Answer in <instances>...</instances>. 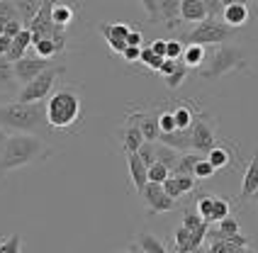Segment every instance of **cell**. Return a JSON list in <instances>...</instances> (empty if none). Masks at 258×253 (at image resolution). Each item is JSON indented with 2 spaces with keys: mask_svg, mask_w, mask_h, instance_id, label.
I'll return each instance as SVG.
<instances>
[{
  "mask_svg": "<svg viewBox=\"0 0 258 253\" xmlns=\"http://www.w3.org/2000/svg\"><path fill=\"white\" fill-rule=\"evenodd\" d=\"M0 126L8 132L13 129L17 134H44L46 124V105L44 102H8L0 105Z\"/></svg>",
  "mask_w": 258,
  "mask_h": 253,
  "instance_id": "1",
  "label": "cell"
},
{
  "mask_svg": "<svg viewBox=\"0 0 258 253\" xmlns=\"http://www.w3.org/2000/svg\"><path fill=\"white\" fill-rule=\"evenodd\" d=\"M44 105H46V124H49V129L51 126L54 129H71L73 124L81 122L83 98H81V90L76 85L63 83L49 95V100Z\"/></svg>",
  "mask_w": 258,
  "mask_h": 253,
  "instance_id": "2",
  "label": "cell"
},
{
  "mask_svg": "<svg viewBox=\"0 0 258 253\" xmlns=\"http://www.w3.org/2000/svg\"><path fill=\"white\" fill-rule=\"evenodd\" d=\"M49 154H51V149L42 141V137H34V134H10L8 144H5V151H3V158H0V175H5L8 170L29 166L34 161H42Z\"/></svg>",
  "mask_w": 258,
  "mask_h": 253,
  "instance_id": "3",
  "label": "cell"
},
{
  "mask_svg": "<svg viewBox=\"0 0 258 253\" xmlns=\"http://www.w3.org/2000/svg\"><path fill=\"white\" fill-rule=\"evenodd\" d=\"M248 69V61H246V54L234 46V44H222V46H215L212 54H207L205 64L200 69V76L207 78V81H217V78H224L234 71H246Z\"/></svg>",
  "mask_w": 258,
  "mask_h": 253,
  "instance_id": "4",
  "label": "cell"
},
{
  "mask_svg": "<svg viewBox=\"0 0 258 253\" xmlns=\"http://www.w3.org/2000/svg\"><path fill=\"white\" fill-rule=\"evenodd\" d=\"M236 29L227 27L222 20L217 17H205L202 22H198L192 29L185 32L187 44H198V46H222V44L234 37Z\"/></svg>",
  "mask_w": 258,
  "mask_h": 253,
  "instance_id": "5",
  "label": "cell"
},
{
  "mask_svg": "<svg viewBox=\"0 0 258 253\" xmlns=\"http://www.w3.org/2000/svg\"><path fill=\"white\" fill-rule=\"evenodd\" d=\"M63 73H66L63 66H51V69H46L44 73H39L34 81H29L27 85H22V88L17 90L15 102H44V100L54 93L58 76H63Z\"/></svg>",
  "mask_w": 258,
  "mask_h": 253,
  "instance_id": "6",
  "label": "cell"
},
{
  "mask_svg": "<svg viewBox=\"0 0 258 253\" xmlns=\"http://www.w3.org/2000/svg\"><path fill=\"white\" fill-rule=\"evenodd\" d=\"M217 144V119L207 110L198 107L195 119L190 124V151L192 154H207Z\"/></svg>",
  "mask_w": 258,
  "mask_h": 253,
  "instance_id": "7",
  "label": "cell"
},
{
  "mask_svg": "<svg viewBox=\"0 0 258 253\" xmlns=\"http://www.w3.org/2000/svg\"><path fill=\"white\" fill-rule=\"evenodd\" d=\"M142 8L146 10V17L151 25H166L168 29H180L183 20H180V0H146L142 3Z\"/></svg>",
  "mask_w": 258,
  "mask_h": 253,
  "instance_id": "8",
  "label": "cell"
},
{
  "mask_svg": "<svg viewBox=\"0 0 258 253\" xmlns=\"http://www.w3.org/2000/svg\"><path fill=\"white\" fill-rule=\"evenodd\" d=\"M124 124L139 126L144 141H149V144H156L158 141L161 129H158V110L156 107H134V110H129V112L124 114Z\"/></svg>",
  "mask_w": 258,
  "mask_h": 253,
  "instance_id": "9",
  "label": "cell"
},
{
  "mask_svg": "<svg viewBox=\"0 0 258 253\" xmlns=\"http://www.w3.org/2000/svg\"><path fill=\"white\" fill-rule=\"evenodd\" d=\"M142 197H144V205H146V214L149 217H156V214H163V212H171L178 207V202L163 193V185H156V183H146Z\"/></svg>",
  "mask_w": 258,
  "mask_h": 253,
  "instance_id": "10",
  "label": "cell"
},
{
  "mask_svg": "<svg viewBox=\"0 0 258 253\" xmlns=\"http://www.w3.org/2000/svg\"><path fill=\"white\" fill-rule=\"evenodd\" d=\"M98 32L105 37L107 46L115 54H122L127 49V34L132 32V25H124V22H100Z\"/></svg>",
  "mask_w": 258,
  "mask_h": 253,
  "instance_id": "11",
  "label": "cell"
},
{
  "mask_svg": "<svg viewBox=\"0 0 258 253\" xmlns=\"http://www.w3.org/2000/svg\"><path fill=\"white\" fill-rule=\"evenodd\" d=\"M13 69H15V81L20 85H27L29 81H34L39 73H44L46 69H51V61L37 58L32 54V56H25V58H20L17 64H13Z\"/></svg>",
  "mask_w": 258,
  "mask_h": 253,
  "instance_id": "12",
  "label": "cell"
},
{
  "mask_svg": "<svg viewBox=\"0 0 258 253\" xmlns=\"http://www.w3.org/2000/svg\"><path fill=\"white\" fill-rule=\"evenodd\" d=\"M205 158L212 163L215 170H229L234 166V161H236V146L229 144V141H217Z\"/></svg>",
  "mask_w": 258,
  "mask_h": 253,
  "instance_id": "13",
  "label": "cell"
},
{
  "mask_svg": "<svg viewBox=\"0 0 258 253\" xmlns=\"http://www.w3.org/2000/svg\"><path fill=\"white\" fill-rule=\"evenodd\" d=\"M227 27L231 29H239L248 25L251 20V10L246 3H239V0H231V3H224V10H222V17H219Z\"/></svg>",
  "mask_w": 258,
  "mask_h": 253,
  "instance_id": "14",
  "label": "cell"
},
{
  "mask_svg": "<svg viewBox=\"0 0 258 253\" xmlns=\"http://www.w3.org/2000/svg\"><path fill=\"white\" fill-rule=\"evenodd\" d=\"M132 251H134V253H171L166 246H163V241L158 239L156 234L144 231V229H142V231H137Z\"/></svg>",
  "mask_w": 258,
  "mask_h": 253,
  "instance_id": "15",
  "label": "cell"
},
{
  "mask_svg": "<svg viewBox=\"0 0 258 253\" xmlns=\"http://www.w3.org/2000/svg\"><path fill=\"white\" fill-rule=\"evenodd\" d=\"M256 190H258V149L253 151V156H251V161H248V166H246V170H244L239 197H241V200H251V197L256 195Z\"/></svg>",
  "mask_w": 258,
  "mask_h": 253,
  "instance_id": "16",
  "label": "cell"
},
{
  "mask_svg": "<svg viewBox=\"0 0 258 253\" xmlns=\"http://www.w3.org/2000/svg\"><path fill=\"white\" fill-rule=\"evenodd\" d=\"M200 246H205V241H200L195 234H190L185 226L175 229V234H173V248H175V253H190L195 248H200Z\"/></svg>",
  "mask_w": 258,
  "mask_h": 253,
  "instance_id": "17",
  "label": "cell"
},
{
  "mask_svg": "<svg viewBox=\"0 0 258 253\" xmlns=\"http://www.w3.org/2000/svg\"><path fill=\"white\" fill-rule=\"evenodd\" d=\"M127 168H129V178H132V183H134V187H137V193L142 195L144 187H146V166H144V161L139 158L137 154H129L127 156Z\"/></svg>",
  "mask_w": 258,
  "mask_h": 253,
  "instance_id": "18",
  "label": "cell"
},
{
  "mask_svg": "<svg viewBox=\"0 0 258 253\" xmlns=\"http://www.w3.org/2000/svg\"><path fill=\"white\" fill-rule=\"evenodd\" d=\"M207 17V5L202 0H180V20L183 22H202Z\"/></svg>",
  "mask_w": 258,
  "mask_h": 253,
  "instance_id": "19",
  "label": "cell"
},
{
  "mask_svg": "<svg viewBox=\"0 0 258 253\" xmlns=\"http://www.w3.org/2000/svg\"><path fill=\"white\" fill-rule=\"evenodd\" d=\"M195 110H198V105L195 102H180L173 112V119H175V132H187L190 124H192V119H195Z\"/></svg>",
  "mask_w": 258,
  "mask_h": 253,
  "instance_id": "20",
  "label": "cell"
},
{
  "mask_svg": "<svg viewBox=\"0 0 258 253\" xmlns=\"http://www.w3.org/2000/svg\"><path fill=\"white\" fill-rule=\"evenodd\" d=\"M158 144L171 146L178 154H187L190 151V129L187 132H171V134H158Z\"/></svg>",
  "mask_w": 258,
  "mask_h": 253,
  "instance_id": "21",
  "label": "cell"
},
{
  "mask_svg": "<svg viewBox=\"0 0 258 253\" xmlns=\"http://www.w3.org/2000/svg\"><path fill=\"white\" fill-rule=\"evenodd\" d=\"M180 226H185L190 234H195L200 241L207 239V231H210V224L205 222V219H200V214L195 210H185V214H183V224Z\"/></svg>",
  "mask_w": 258,
  "mask_h": 253,
  "instance_id": "22",
  "label": "cell"
},
{
  "mask_svg": "<svg viewBox=\"0 0 258 253\" xmlns=\"http://www.w3.org/2000/svg\"><path fill=\"white\" fill-rule=\"evenodd\" d=\"M73 17H76V8L73 5H69V3H51V22L56 27L69 29Z\"/></svg>",
  "mask_w": 258,
  "mask_h": 253,
  "instance_id": "23",
  "label": "cell"
},
{
  "mask_svg": "<svg viewBox=\"0 0 258 253\" xmlns=\"http://www.w3.org/2000/svg\"><path fill=\"white\" fill-rule=\"evenodd\" d=\"M142 144H144V137H142V132H139V126L124 124V129H122V151L127 156L137 154Z\"/></svg>",
  "mask_w": 258,
  "mask_h": 253,
  "instance_id": "24",
  "label": "cell"
},
{
  "mask_svg": "<svg viewBox=\"0 0 258 253\" xmlns=\"http://www.w3.org/2000/svg\"><path fill=\"white\" fill-rule=\"evenodd\" d=\"M205 58H207L205 46H198V44H183V56H180V61L185 64V69H202Z\"/></svg>",
  "mask_w": 258,
  "mask_h": 253,
  "instance_id": "25",
  "label": "cell"
},
{
  "mask_svg": "<svg viewBox=\"0 0 258 253\" xmlns=\"http://www.w3.org/2000/svg\"><path fill=\"white\" fill-rule=\"evenodd\" d=\"M202 158V154H192V151H187V154H180L178 156V163L173 166L171 175H192V168H195V163Z\"/></svg>",
  "mask_w": 258,
  "mask_h": 253,
  "instance_id": "26",
  "label": "cell"
},
{
  "mask_svg": "<svg viewBox=\"0 0 258 253\" xmlns=\"http://www.w3.org/2000/svg\"><path fill=\"white\" fill-rule=\"evenodd\" d=\"M13 5H15V13H17V20L22 22L25 29L32 25V20L37 17L39 8H42V3H13Z\"/></svg>",
  "mask_w": 258,
  "mask_h": 253,
  "instance_id": "27",
  "label": "cell"
},
{
  "mask_svg": "<svg viewBox=\"0 0 258 253\" xmlns=\"http://www.w3.org/2000/svg\"><path fill=\"white\" fill-rule=\"evenodd\" d=\"M212 205H215V193H200L195 200V212L200 214V219H205L210 224L212 219Z\"/></svg>",
  "mask_w": 258,
  "mask_h": 253,
  "instance_id": "28",
  "label": "cell"
},
{
  "mask_svg": "<svg viewBox=\"0 0 258 253\" xmlns=\"http://www.w3.org/2000/svg\"><path fill=\"white\" fill-rule=\"evenodd\" d=\"M32 49H34V56H37V58H44V61H51V58H54V56L58 54L56 44L51 42V37L32 42Z\"/></svg>",
  "mask_w": 258,
  "mask_h": 253,
  "instance_id": "29",
  "label": "cell"
},
{
  "mask_svg": "<svg viewBox=\"0 0 258 253\" xmlns=\"http://www.w3.org/2000/svg\"><path fill=\"white\" fill-rule=\"evenodd\" d=\"M178 151H173L171 146H163V144H156V163L166 166L168 170H173V166L178 163Z\"/></svg>",
  "mask_w": 258,
  "mask_h": 253,
  "instance_id": "30",
  "label": "cell"
},
{
  "mask_svg": "<svg viewBox=\"0 0 258 253\" xmlns=\"http://www.w3.org/2000/svg\"><path fill=\"white\" fill-rule=\"evenodd\" d=\"M231 214V202L227 197H219L215 195V205H212V219L210 222H222V219H227Z\"/></svg>",
  "mask_w": 258,
  "mask_h": 253,
  "instance_id": "31",
  "label": "cell"
},
{
  "mask_svg": "<svg viewBox=\"0 0 258 253\" xmlns=\"http://www.w3.org/2000/svg\"><path fill=\"white\" fill-rule=\"evenodd\" d=\"M187 71H190V69H185V64H183V61H178V66H175V71H173L171 76H166V85H168L171 90H178L180 85L185 83Z\"/></svg>",
  "mask_w": 258,
  "mask_h": 253,
  "instance_id": "32",
  "label": "cell"
},
{
  "mask_svg": "<svg viewBox=\"0 0 258 253\" xmlns=\"http://www.w3.org/2000/svg\"><path fill=\"white\" fill-rule=\"evenodd\" d=\"M215 173H217V170L212 168V163H210V161H207V158L202 156L200 161L195 163V168H192V178H195V180L200 183V180H207V178H212Z\"/></svg>",
  "mask_w": 258,
  "mask_h": 253,
  "instance_id": "33",
  "label": "cell"
},
{
  "mask_svg": "<svg viewBox=\"0 0 258 253\" xmlns=\"http://www.w3.org/2000/svg\"><path fill=\"white\" fill-rule=\"evenodd\" d=\"M168 175H171V170L166 168V166H161V163H154V166H149V170H146V180L149 183H156V185H163Z\"/></svg>",
  "mask_w": 258,
  "mask_h": 253,
  "instance_id": "34",
  "label": "cell"
},
{
  "mask_svg": "<svg viewBox=\"0 0 258 253\" xmlns=\"http://www.w3.org/2000/svg\"><path fill=\"white\" fill-rule=\"evenodd\" d=\"M15 81V69L8 56H0V88H10Z\"/></svg>",
  "mask_w": 258,
  "mask_h": 253,
  "instance_id": "35",
  "label": "cell"
},
{
  "mask_svg": "<svg viewBox=\"0 0 258 253\" xmlns=\"http://www.w3.org/2000/svg\"><path fill=\"white\" fill-rule=\"evenodd\" d=\"M139 61H142L146 69H151V71H158L161 69V64H163V58L156 56L149 46H142V51H139Z\"/></svg>",
  "mask_w": 258,
  "mask_h": 253,
  "instance_id": "36",
  "label": "cell"
},
{
  "mask_svg": "<svg viewBox=\"0 0 258 253\" xmlns=\"http://www.w3.org/2000/svg\"><path fill=\"white\" fill-rule=\"evenodd\" d=\"M137 156L144 161V166L149 168V166H154L156 163V144H149V141H144L142 146H139V151Z\"/></svg>",
  "mask_w": 258,
  "mask_h": 253,
  "instance_id": "37",
  "label": "cell"
},
{
  "mask_svg": "<svg viewBox=\"0 0 258 253\" xmlns=\"http://www.w3.org/2000/svg\"><path fill=\"white\" fill-rule=\"evenodd\" d=\"M0 253H22V239H20V234L0 239Z\"/></svg>",
  "mask_w": 258,
  "mask_h": 253,
  "instance_id": "38",
  "label": "cell"
},
{
  "mask_svg": "<svg viewBox=\"0 0 258 253\" xmlns=\"http://www.w3.org/2000/svg\"><path fill=\"white\" fill-rule=\"evenodd\" d=\"M158 129H161V134L175 132V119H173L171 110H158Z\"/></svg>",
  "mask_w": 258,
  "mask_h": 253,
  "instance_id": "39",
  "label": "cell"
},
{
  "mask_svg": "<svg viewBox=\"0 0 258 253\" xmlns=\"http://www.w3.org/2000/svg\"><path fill=\"white\" fill-rule=\"evenodd\" d=\"M180 56H183V42L180 39H166V58L180 61Z\"/></svg>",
  "mask_w": 258,
  "mask_h": 253,
  "instance_id": "40",
  "label": "cell"
},
{
  "mask_svg": "<svg viewBox=\"0 0 258 253\" xmlns=\"http://www.w3.org/2000/svg\"><path fill=\"white\" fill-rule=\"evenodd\" d=\"M173 178H175V183H178L180 195H187V193H192V190L198 187V180H195L192 175H173Z\"/></svg>",
  "mask_w": 258,
  "mask_h": 253,
  "instance_id": "41",
  "label": "cell"
},
{
  "mask_svg": "<svg viewBox=\"0 0 258 253\" xmlns=\"http://www.w3.org/2000/svg\"><path fill=\"white\" fill-rule=\"evenodd\" d=\"M142 44H144V34H142V29L132 27V32L127 34V46H137V49H142Z\"/></svg>",
  "mask_w": 258,
  "mask_h": 253,
  "instance_id": "42",
  "label": "cell"
},
{
  "mask_svg": "<svg viewBox=\"0 0 258 253\" xmlns=\"http://www.w3.org/2000/svg\"><path fill=\"white\" fill-rule=\"evenodd\" d=\"M139 51H142V49H137V46H127V49L122 51V56H124V61H129V64H137V61H139Z\"/></svg>",
  "mask_w": 258,
  "mask_h": 253,
  "instance_id": "43",
  "label": "cell"
},
{
  "mask_svg": "<svg viewBox=\"0 0 258 253\" xmlns=\"http://www.w3.org/2000/svg\"><path fill=\"white\" fill-rule=\"evenodd\" d=\"M175 66H178V61H171V58H163V64H161V69H158V73L166 78V76H171L173 71H175Z\"/></svg>",
  "mask_w": 258,
  "mask_h": 253,
  "instance_id": "44",
  "label": "cell"
},
{
  "mask_svg": "<svg viewBox=\"0 0 258 253\" xmlns=\"http://www.w3.org/2000/svg\"><path fill=\"white\" fill-rule=\"evenodd\" d=\"M156 56H161V58H166V39H154V44L149 46Z\"/></svg>",
  "mask_w": 258,
  "mask_h": 253,
  "instance_id": "45",
  "label": "cell"
},
{
  "mask_svg": "<svg viewBox=\"0 0 258 253\" xmlns=\"http://www.w3.org/2000/svg\"><path fill=\"white\" fill-rule=\"evenodd\" d=\"M10 44H13V39H10V37H5V34L0 37V56H5V54L10 51Z\"/></svg>",
  "mask_w": 258,
  "mask_h": 253,
  "instance_id": "46",
  "label": "cell"
},
{
  "mask_svg": "<svg viewBox=\"0 0 258 253\" xmlns=\"http://www.w3.org/2000/svg\"><path fill=\"white\" fill-rule=\"evenodd\" d=\"M8 137H10V134H8V132H5L3 126H0V158H3V151H5V144H8Z\"/></svg>",
  "mask_w": 258,
  "mask_h": 253,
  "instance_id": "47",
  "label": "cell"
},
{
  "mask_svg": "<svg viewBox=\"0 0 258 253\" xmlns=\"http://www.w3.org/2000/svg\"><path fill=\"white\" fill-rule=\"evenodd\" d=\"M5 22H8V20H0V37L5 34Z\"/></svg>",
  "mask_w": 258,
  "mask_h": 253,
  "instance_id": "48",
  "label": "cell"
},
{
  "mask_svg": "<svg viewBox=\"0 0 258 253\" xmlns=\"http://www.w3.org/2000/svg\"><path fill=\"white\" fill-rule=\"evenodd\" d=\"M190 253H207V248H205V246H200V248H195V251H190Z\"/></svg>",
  "mask_w": 258,
  "mask_h": 253,
  "instance_id": "49",
  "label": "cell"
},
{
  "mask_svg": "<svg viewBox=\"0 0 258 253\" xmlns=\"http://www.w3.org/2000/svg\"><path fill=\"white\" fill-rule=\"evenodd\" d=\"M115 253H134V251H132V248H129V251H115Z\"/></svg>",
  "mask_w": 258,
  "mask_h": 253,
  "instance_id": "50",
  "label": "cell"
},
{
  "mask_svg": "<svg viewBox=\"0 0 258 253\" xmlns=\"http://www.w3.org/2000/svg\"><path fill=\"white\" fill-rule=\"evenodd\" d=\"M251 200H258V190H256V195H253V197H251Z\"/></svg>",
  "mask_w": 258,
  "mask_h": 253,
  "instance_id": "51",
  "label": "cell"
}]
</instances>
